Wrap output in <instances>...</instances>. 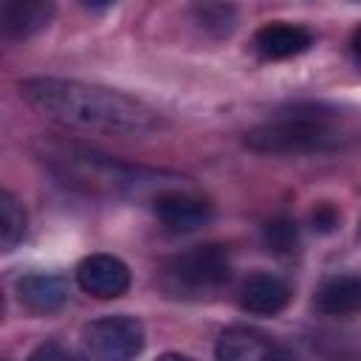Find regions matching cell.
Here are the masks:
<instances>
[{"instance_id":"1","label":"cell","mask_w":361,"mask_h":361,"mask_svg":"<svg viewBox=\"0 0 361 361\" xmlns=\"http://www.w3.org/2000/svg\"><path fill=\"white\" fill-rule=\"evenodd\" d=\"M20 96L37 113L71 130L107 135H147L161 124L155 110L144 102L110 87L85 85L73 79H25L20 85Z\"/></svg>"},{"instance_id":"2","label":"cell","mask_w":361,"mask_h":361,"mask_svg":"<svg viewBox=\"0 0 361 361\" xmlns=\"http://www.w3.org/2000/svg\"><path fill=\"white\" fill-rule=\"evenodd\" d=\"M42 164L51 169V175L82 195L93 197H144V195H161L175 180V175L133 166L124 161H116L110 155H102L96 149L79 147V144H48L42 149Z\"/></svg>"},{"instance_id":"3","label":"cell","mask_w":361,"mask_h":361,"mask_svg":"<svg viewBox=\"0 0 361 361\" xmlns=\"http://www.w3.org/2000/svg\"><path fill=\"white\" fill-rule=\"evenodd\" d=\"M353 138L347 118L324 104H293L245 133V147L274 155H305L338 149Z\"/></svg>"},{"instance_id":"4","label":"cell","mask_w":361,"mask_h":361,"mask_svg":"<svg viewBox=\"0 0 361 361\" xmlns=\"http://www.w3.org/2000/svg\"><path fill=\"white\" fill-rule=\"evenodd\" d=\"M228 276H231V259L228 251L217 243L192 245L189 251L166 262V279L172 282V288L189 293H212L223 288Z\"/></svg>"},{"instance_id":"5","label":"cell","mask_w":361,"mask_h":361,"mask_svg":"<svg viewBox=\"0 0 361 361\" xmlns=\"http://www.w3.org/2000/svg\"><path fill=\"white\" fill-rule=\"evenodd\" d=\"M90 361H133L144 350V327L133 316H104L82 330Z\"/></svg>"},{"instance_id":"6","label":"cell","mask_w":361,"mask_h":361,"mask_svg":"<svg viewBox=\"0 0 361 361\" xmlns=\"http://www.w3.org/2000/svg\"><path fill=\"white\" fill-rule=\"evenodd\" d=\"M155 217L166 231L186 234V231L203 228L212 220V203L183 189H166L155 195Z\"/></svg>"},{"instance_id":"7","label":"cell","mask_w":361,"mask_h":361,"mask_svg":"<svg viewBox=\"0 0 361 361\" xmlns=\"http://www.w3.org/2000/svg\"><path fill=\"white\" fill-rule=\"evenodd\" d=\"M76 282L96 299H116L130 288V271L113 254H90L79 262Z\"/></svg>"},{"instance_id":"8","label":"cell","mask_w":361,"mask_h":361,"mask_svg":"<svg viewBox=\"0 0 361 361\" xmlns=\"http://www.w3.org/2000/svg\"><path fill=\"white\" fill-rule=\"evenodd\" d=\"M313 45V34L296 23H265L254 34V51L262 59H288Z\"/></svg>"},{"instance_id":"9","label":"cell","mask_w":361,"mask_h":361,"mask_svg":"<svg viewBox=\"0 0 361 361\" xmlns=\"http://www.w3.org/2000/svg\"><path fill=\"white\" fill-rule=\"evenodd\" d=\"M290 302V285L274 274L257 271L240 288V305L257 316H274Z\"/></svg>"},{"instance_id":"10","label":"cell","mask_w":361,"mask_h":361,"mask_svg":"<svg viewBox=\"0 0 361 361\" xmlns=\"http://www.w3.org/2000/svg\"><path fill=\"white\" fill-rule=\"evenodd\" d=\"M217 361H282V353L259 330L231 327L217 341Z\"/></svg>"},{"instance_id":"11","label":"cell","mask_w":361,"mask_h":361,"mask_svg":"<svg viewBox=\"0 0 361 361\" xmlns=\"http://www.w3.org/2000/svg\"><path fill=\"white\" fill-rule=\"evenodd\" d=\"M313 305L324 316H353V313H361V276L358 274L327 276L316 288Z\"/></svg>"},{"instance_id":"12","label":"cell","mask_w":361,"mask_h":361,"mask_svg":"<svg viewBox=\"0 0 361 361\" xmlns=\"http://www.w3.org/2000/svg\"><path fill=\"white\" fill-rule=\"evenodd\" d=\"M17 296L34 313H54L68 302V282L56 274H25L17 279Z\"/></svg>"},{"instance_id":"13","label":"cell","mask_w":361,"mask_h":361,"mask_svg":"<svg viewBox=\"0 0 361 361\" xmlns=\"http://www.w3.org/2000/svg\"><path fill=\"white\" fill-rule=\"evenodd\" d=\"M54 3L45 0H11L3 6V31L8 37H31L48 25Z\"/></svg>"},{"instance_id":"14","label":"cell","mask_w":361,"mask_h":361,"mask_svg":"<svg viewBox=\"0 0 361 361\" xmlns=\"http://www.w3.org/2000/svg\"><path fill=\"white\" fill-rule=\"evenodd\" d=\"M25 223V209L20 206V200L11 192H0V240L6 251H11L23 240Z\"/></svg>"},{"instance_id":"15","label":"cell","mask_w":361,"mask_h":361,"mask_svg":"<svg viewBox=\"0 0 361 361\" xmlns=\"http://www.w3.org/2000/svg\"><path fill=\"white\" fill-rule=\"evenodd\" d=\"M262 237H265V245H268L274 254H293V251L299 248V231H296V223L288 220V217L268 220L265 228H262Z\"/></svg>"},{"instance_id":"16","label":"cell","mask_w":361,"mask_h":361,"mask_svg":"<svg viewBox=\"0 0 361 361\" xmlns=\"http://www.w3.org/2000/svg\"><path fill=\"white\" fill-rule=\"evenodd\" d=\"M195 14H197V23L209 31L228 34L234 28V8L231 6H197Z\"/></svg>"},{"instance_id":"17","label":"cell","mask_w":361,"mask_h":361,"mask_svg":"<svg viewBox=\"0 0 361 361\" xmlns=\"http://www.w3.org/2000/svg\"><path fill=\"white\" fill-rule=\"evenodd\" d=\"M28 361H82V358L73 350H68V347H62L56 341H48V344H39L28 355Z\"/></svg>"},{"instance_id":"18","label":"cell","mask_w":361,"mask_h":361,"mask_svg":"<svg viewBox=\"0 0 361 361\" xmlns=\"http://www.w3.org/2000/svg\"><path fill=\"white\" fill-rule=\"evenodd\" d=\"M310 223H313L316 231L330 234V231L338 226V212H336V206H333V203H319V206L310 212Z\"/></svg>"},{"instance_id":"19","label":"cell","mask_w":361,"mask_h":361,"mask_svg":"<svg viewBox=\"0 0 361 361\" xmlns=\"http://www.w3.org/2000/svg\"><path fill=\"white\" fill-rule=\"evenodd\" d=\"M350 48H353V56H355V62L361 65V25L355 28V34H353V39H350Z\"/></svg>"},{"instance_id":"20","label":"cell","mask_w":361,"mask_h":361,"mask_svg":"<svg viewBox=\"0 0 361 361\" xmlns=\"http://www.w3.org/2000/svg\"><path fill=\"white\" fill-rule=\"evenodd\" d=\"M158 361H195V358H189V355H180V353H166V355H161Z\"/></svg>"}]
</instances>
